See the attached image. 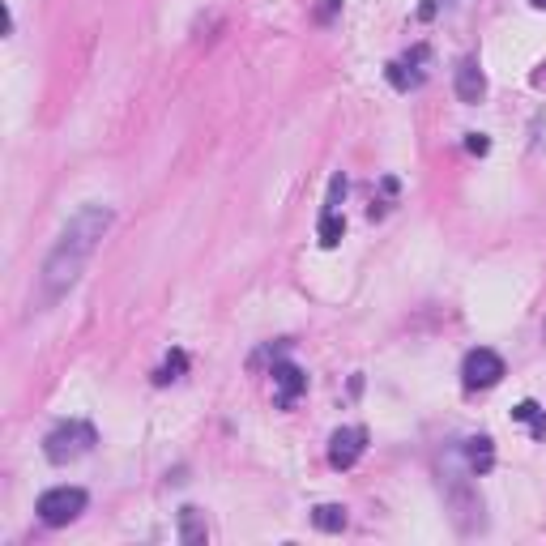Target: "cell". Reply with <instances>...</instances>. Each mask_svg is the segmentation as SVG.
I'll return each mask as SVG.
<instances>
[{"label":"cell","instance_id":"cell-9","mask_svg":"<svg viewBox=\"0 0 546 546\" xmlns=\"http://www.w3.org/2000/svg\"><path fill=\"white\" fill-rule=\"evenodd\" d=\"M453 90H457V99H461L465 107H474V103H483V99H487V77H483V69H478V60H474V56H465V60L457 64V73H453Z\"/></svg>","mask_w":546,"mask_h":546},{"label":"cell","instance_id":"cell-16","mask_svg":"<svg viewBox=\"0 0 546 546\" xmlns=\"http://www.w3.org/2000/svg\"><path fill=\"white\" fill-rule=\"evenodd\" d=\"M444 5H453V0H427V5L419 9V18H423V22H431V18H436V13L444 9Z\"/></svg>","mask_w":546,"mask_h":546},{"label":"cell","instance_id":"cell-8","mask_svg":"<svg viewBox=\"0 0 546 546\" xmlns=\"http://www.w3.org/2000/svg\"><path fill=\"white\" fill-rule=\"evenodd\" d=\"M427 47H414L410 56H397V60H389V69H384V77L393 82V90H419L423 86V77H427Z\"/></svg>","mask_w":546,"mask_h":546},{"label":"cell","instance_id":"cell-4","mask_svg":"<svg viewBox=\"0 0 546 546\" xmlns=\"http://www.w3.org/2000/svg\"><path fill=\"white\" fill-rule=\"evenodd\" d=\"M86 504H90V495L82 487H52V491L39 495L35 512H39V521L47 529H64V525H73L77 517H82Z\"/></svg>","mask_w":546,"mask_h":546},{"label":"cell","instance_id":"cell-19","mask_svg":"<svg viewBox=\"0 0 546 546\" xmlns=\"http://www.w3.org/2000/svg\"><path fill=\"white\" fill-rule=\"evenodd\" d=\"M333 9H342V0H325V5H320V22H329Z\"/></svg>","mask_w":546,"mask_h":546},{"label":"cell","instance_id":"cell-20","mask_svg":"<svg viewBox=\"0 0 546 546\" xmlns=\"http://www.w3.org/2000/svg\"><path fill=\"white\" fill-rule=\"evenodd\" d=\"M529 5H534V9H546V0H529Z\"/></svg>","mask_w":546,"mask_h":546},{"label":"cell","instance_id":"cell-3","mask_svg":"<svg viewBox=\"0 0 546 546\" xmlns=\"http://www.w3.org/2000/svg\"><path fill=\"white\" fill-rule=\"evenodd\" d=\"M94 444H99V431H94L86 419H69V423H60V427L47 431L43 457L52 461V465H69L77 457H86Z\"/></svg>","mask_w":546,"mask_h":546},{"label":"cell","instance_id":"cell-13","mask_svg":"<svg viewBox=\"0 0 546 546\" xmlns=\"http://www.w3.org/2000/svg\"><path fill=\"white\" fill-rule=\"evenodd\" d=\"M346 235V218L337 210H320V222H316V239L320 248H337V239Z\"/></svg>","mask_w":546,"mask_h":546},{"label":"cell","instance_id":"cell-2","mask_svg":"<svg viewBox=\"0 0 546 546\" xmlns=\"http://www.w3.org/2000/svg\"><path fill=\"white\" fill-rule=\"evenodd\" d=\"M470 478L474 474L465 470V461H461V470H444V500H448V508H453L461 534L483 529V500H478V491H474Z\"/></svg>","mask_w":546,"mask_h":546},{"label":"cell","instance_id":"cell-5","mask_svg":"<svg viewBox=\"0 0 546 546\" xmlns=\"http://www.w3.org/2000/svg\"><path fill=\"white\" fill-rule=\"evenodd\" d=\"M508 376V367H504V359L495 355V350H487V346H478V350H470V355L461 359V384L470 393H483V389H495Z\"/></svg>","mask_w":546,"mask_h":546},{"label":"cell","instance_id":"cell-7","mask_svg":"<svg viewBox=\"0 0 546 546\" xmlns=\"http://www.w3.org/2000/svg\"><path fill=\"white\" fill-rule=\"evenodd\" d=\"M269 376H273V401H278L282 410H291L295 401H299L303 393H308V376H303L291 359H278V363H273V372H269Z\"/></svg>","mask_w":546,"mask_h":546},{"label":"cell","instance_id":"cell-17","mask_svg":"<svg viewBox=\"0 0 546 546\" xmlns=\"http://www.w3.org/2000/svg\"><path fill=\"white\" fill-rule=\"evenodd\" d=\"M470 150H474V154H487V150H491V141H487L483 133H470Z\"/></svg>","mask_w":546,"mask_h":546},{"label":"cell","instance_id":"cell-10","mask_svg":"<svg viewBox=\"0 0 546 546\" xmlns=\"http://www.w3.org/2000/svg\"><path fill=\"white\" fill-rule=\"evenodd\" d=\"M461 461H465V470H470L474 478H483L495 470V444L491 436H470L461 444Z\"/></svg>","mask_w":546,"mask_h":546},{"label":"cell","instance_id":"cell-1","mask_svg":"<svg viewBox=\"0 0 546 546\" xmlns=\"http://www.w3.org/2000/svg\"><path fill=\"white\" fill-rule=\"evenodd\" d=\"M111 222H116V210L103 205V201H86L82 210L64 222V231L56 235V244H52V252H47V261L39 269L35 295H30V312L56 308V303L73 291L77 278H82V269L90 265L94 248L107 239Z\"/></svg>","mask_w":546,"mask_h":546},{"label":"cell","instance_id":"cell-6","mask_svg":"<svg viewBox=\"0 0 546 546\" xmlns=\"http://www.w3.org/2000/svg\"><path fill=\"white\" fill-rule=\"evenodd\" d=\"M367 453V427H337L329 436V465L333 470H355Z\"/></svg>","mask_w":546,"mask_h":546},{"label":"cell","instance_id":"cell-11","mask_svg":"<svg viewBox=\"0 0 546 546\" xmlns=\"http://www.w3.org/2000/svg\"><path fill=\"white\" fill-rule=\"evenodd\" d=\"M205 538H210V529H205V512L184 504L180 508V542L184 546H205Z\"/></svg>","mask_w":546,"mask_h":546},{"label":"cell","instance_id":"cell-14","mask_svg":"<svg viewBox=\"0 0 546 546\" xmlns=\"http://www.w3.org/2000/svg\"><path fill=\"white\" fill-rule=\"evenodd\" d=\"M512 423H525V427H529V436H534V440L546 436V410L538 406V401H521V406L512 410Z\"/></svg>","mask_w":546,"mask_h":546},{"label":"cell","instance_id":"cell-18","mask_svg":"<svg viewBox=\"0 0 546 546\" xmlns=\"http://www.w3.org/2000/svg\"><path fill=\"white\" fill-rule=\"evenodd\" d=\"M529 82H534V90H546V60L538 64V73H534V77H529Z\"/></svg>","mask_w":546,"mask_h":546},{"label":"cell","instance_id":"cell-12","mask_svg":"<svg viewBox=\"0 0 546 546\" xmlns=\"http://www.w3.org/2000/svg\"><path fill=\"white\" fill-rule=\"evenodd\" d=\"M346 508L342 504H316L312 508V525L320 529V534H342V529H346Z\"/></svg>","mask_w":546,"mask_h":546},{"label":"cell","instance_id":"cell-15","mask_svg":"<svg viewBox=\"0 0 546 546\" xmlns=\"http://www.w3.org/2000/svg\"><path fill=\"white\" fill-rule=\"evenodd\" d=\"M184 367H188V355H184V350H171V355L163 359V367L154 372V384H158V389H163V384H175L184 376Z\"/></svg>","mask_w":546,"mask_h":546}]
</instances>
